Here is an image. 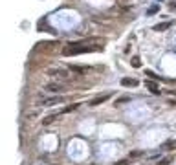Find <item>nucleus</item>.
Instances as JSON below:
<instances>
[{"instance_id": "obj_1", "label": "nucleus", "mask_w": 176, "mask_h": 165, "mask_svg": "<svg viewBox=\"0 0 176 165\" xmlns=\"http://www.w3.org/2000/svg\"><path fill=\"white\" fill-rule=\"evenodd\" d=\"M99 41V39H90L86 42H70L66 46L63 48V55H81V53H88V52H101L103 50V44H99V46H94L92 42Z\"/></svg>"}, {"instance_id": "obj_2", "label": "nucleus", "mask_w": 176, "mask_h": 165, "mask_svg": "<svg viewBox=\"0 0 176 165\" xmlns=\"http://www.w3.org/2000/svg\"><path fill=\"white\" fill-rule=\"evenodd\" d=\"M48 75H52L55 79H61V81H68V79H70V73L66 72V70H63V68H52V70H48Z\"/></svg>"}, {"instance_id": "obj_3", "label": "nucleus", "mask_w": 176, "mask_h": 165, "mask_svg": "<svg viewBox=\"0 0 176 165\" xmlns=\"http://www.w3.org/2000/svg\"><path fill=\"white\" fill-rule=\"evenodd\" d=\"M44 90H46V92H50V94H61L63 90H64V86L61 83H50V84H46V86H44Z\"/></svg>"}, {"instance_id": "obj_4", "label": "nucleus", "mask_w": 176, "mask_h": 165, "mask_svg": "<svg viewBox=\"0 0 176 165\" xmlns=\"http://www.w3.org/2000/svg\"><path fill=\"white\" fill-rule=\"evenodd\" d=\"M63 99L61 97H44V99H39V105H44V107H50V105H55V103H61Z\"/></svg>"}, {"instance_id": "obj_5", "label": "nucleus", "mask_w": 176, "mask_h": 165, "mask_svg": "<svg viewBox=\"0 0 176 165\" xmlns=\"http://www.w3.org/2000/svg\"><path fill=\"white\" fill-rule=\"evenodd\" d=\"M108 97H110V94H103V96H97V97H95V99H92V101H90L88 105H90V107H97V105H101V103H105V101H107Z\"/></svg>"}, {"instance_id": "obj_6", "label": "nucleus", "mask_w": 176, "mask_h": 165, "mask_svg": "<svg viewBox=\"0 0 176 165\" xmlns=\"http://www.w3.org/2000/svg\"><path fill=\"white\" fill-rule=\"evenodd\" d=\"M173 26V20H167V22H160V24H156L154 26V31H165L167 28Z\"/></svg>"}, {"instance_id": "obj_7", "label": "nucleus", "mask_w": 176, "mask_h": 165, "mask_svg": "<svg viewBox=\"0 0 176 165\" xmlns=\"http://www.w3.org/2000/svg\"><path fill=\"white\" fill-rule=\"evenodd\" d=\"M70 70H72V72H75V73H88V66H79V64H72V66H70Z\"/></svg>"}, {"instance_id": "obj_8", "label": "nucleus", "mask_w": 176, "mask_h": 165, "mask_svg": "<svg viewBox=\"0 0 176 165\" xmlns=\"http://www.w3.org/2000/svg\"><path fill=\"white\" fill-rule=\"evenodd\" d=\"M145 86H147V88H149L152 94H156V96L160 94V88H158V84H156L154 81H145Z\"/></svg>"}, {"instance_id": "obj_9", "label": "nucleus", "mask_w": 176, "mask_h": 165, "mask_svg": "<svg viewBox=\"0 0 176 165\" xmlns=\"http://www.w3.org/2000/svg\"><path fill=\"white\" fill-rule=\"evenodd\" d=\"M121 84L123 86H138V81L132 77H125V79H121Z\"/></svg>"}, {"instance_id": "obj_10", "label": "nucleus", "mask_w": 176, "mask_h": 165, "mask_svg": "<svg viewBox=\"0 0 176 165\" xmlns=\"http://www.w3.org/2000/svg\"><path fill=\"white\" fill-rule=\"evenodd\" d=\"M77 107H79V103H73V105H70V107L63 108V110H61V114H68V112H72V110H75Z\"/></svg>"}, {"instance_id": "obj_11", "label": "nucleus", "mask_w": 176, "mask_h": 165, "mask_svg": "<svg viewBox=\"0 0 176 165\" xmlns=\"http://www.w3.org/2000/svg\"><path fill=\"white\" fill-rule=\"evenodd\" d=\"M145 73H147V77H149V79H152V81H160V77L156 75V73L152 72V70H147V72H145Z\"/></svg>"}, {"instance_id": "obj_12", "label": "nucleus", "mask_w": 176, "mask_h": 165, "mask_svg": "<svg viewBox=\"0 0 176 165\" xmlns=\"http://www.w3.org/2000/svg\"><path fill=\"white\" fill-rule=\"evenodd\" d=\"M57 117H59V116H48V117H44V119H42V123H44V125H50V123H53Z\"/></svg>"}, {"instance_id": "obj_13", "label": "nucleus", "mask_w": 176, "mask_h": 165, "mask_svg": "<svg viewBox=\"0 0 176 165\" xmlns=\"http://www.w3.org/2000/svg\"><path fill=\"white\" fill-rule=\"evenodd\" d=\"M174 145H176V141H167V143L163 145V149H165V151H173Z\"/></svg>"}, {"instance_id": "obj_14", "label": "nucleus", "mask_w": 176, "mask_h": 165, "mask_svg": "<svg viewBox=\"0 0 176 165\" xmlns=\"http://www.w3.org/2000/svg\"><path fill=\"white\" fill-rule=\"evenodd\" d=\"M130 62H132V66H134V68H139V66H141V62H139V59H138V57H134Z\"/></svg>"}, {"instance_id": "obj_15", "label": "nucleus", "mask_w": 176, "mask_h": 165, "mask_svg": "<svg viewBox=\"0 0 176 165\" xmlns=\"http://www.w3.org/2000/svg\"><path fill=\"white\" fill-rule=\"evenodd\" d=\"M171 162H173V160H171V158H163L162 162H158V165H169Z\"/></svg>"}, {"instance_id": "obj_16", "label": "nucleus", "mask_w": 176, "mask_h": 165, "mask_svg": "<svg viewBox=\"0 0 176 165\" xmlns=\"http://www.w3.org/2000/svg\"><path fill=\"white\" fill-rule=\"evenodd\" d=\"M128 99H130L128 96H125V97H119L118 101H116V105H118V103H125V101H128Z\"/></svg>"}, {"instance_id": "obj_17", "label": "nucleus", "mask_w": 176, "mask_h": 165, "mask_svg": "<svg viewBox=\"0 0 176 165\" xmlns=\"http://www.w3.org/2000/svg\"><path fill=\"white\" fill-rule=\"evenodd\" d=\"M156 11H158V7H156V6H152V7H150L147 13H149V15H152V13H156Z\"/></svg>"}, {"instance_id": "obj_18", "label": "nucleus", "mask_w": 176, "mask_h": 165, "mask_svg": "<svg viewBox=\"0 0 176 165\" xmlns=\"http://www.w3.org/2000/svg\"><path fill=\"white\" fill-rule=\"evenodd\" d=\"M114 165H128V160H121V162H118V163H114Z\"/></svg>"}]
</instances>
